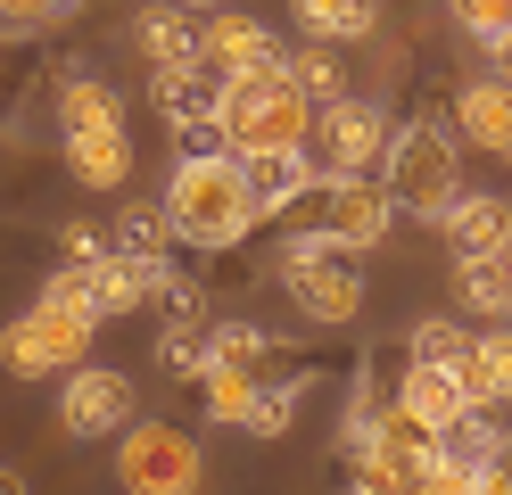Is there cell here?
I'll return each mask as SVG.
<instances>
[{
  "instance_id": "obj_34",
  "label": "cell",
  "mask_w": 512,
  "mask_h": 495,
  "mask_svg": "<svg viewBox=\"0 0 512 495\" xmlns=\"http://www.w3.org/2000/svg\"><path fill=\"white\" fill-rule=\"evenodd\" d=\"M0 495H25V471H9V462H0Z\"/></svg>"
},
{
  "instance_id": "obj_14",
  "label": "cell",
  "mask_w": 512,
  "mask_h": 495,
  "mask_svg": "<svg viewBox=\"0 0 512 495\" xmlns=\"http://www.w3.org/2000/svg\"><path fill=\"white\" fill-rule=\"evenodd\" d=\"M58 149H67V174H75L83 190H124V182H133V132H124V124L58 132Z\"/></svg>"
},
{
  "instance_id": "obj_15",
  "label": "cell",
  "mask_w": 512,
  "mask_h": 495,
  "mask_svg": "<svg viewBox=\"0 0 512 495\" xmlns=\"http://www.w3.org/2000/svg\"><path fill=\"white\" fill-rule=\"evenodd\" d=\"M438 231H446V248H455V256H504V248H512V198H496V190H463L455 215H446Z\"/></svg>"
},
{
  "instance_id": "obj_16",
  "label": "cell",
  "mask_w": 512,
  "mask_h": 495,
  "mask_svg": "<svg viewBox=\"0 0 512 495\" xmlns=\"http://www.w3.org/2000/svg\"><path fill=\"white\" fill-rule=\"evenodd\" d=\"M455 372H463V388H471V405H479V413L512 405V322L471 330V355L455 363Z\"/></svg>"
},
{
  "instance_id": "obj_2",
  "label": "cell",
  "mask_w": 512,
  "mask_h": 495,
  "mask_svg": "<svg viewBox=\"0 0 512 495\" xmlns=\"http://www.w3.org/2000/svg\"><path fill=\"white\" fill-rule=\"evenodd\" d=\"M215 124H223V149L256 157V149H306L314 141V99L281 75H232L215 83Z\"/></svg>"
},
{
  "instance_id": "obj_9",
  "label": "cell",
  "mask_w": 512,
  "mask_h": 495,
  "mask_svg": "<svg viewBox=\"0 0 512 495\" xmlns=\"http://www.w3.org/2000/svg\"><path fill=\"white\" fill-rule=\"evenodd\" d=\"M58 429L67 438H124L133 429V380L116 363H75L58 380Z\"/></svg>"
},
{
  "instance_id": "obj_10",
  "label": "cell",
  "mask_w": 512,
  "mask_h": 495,
  "mask_svg": "<svg viewBox=\"0 0 512 495\" xmlns=\"http://www.w3.org/2000/svg\"><path fill=\"white\" fill-rule=\"evenodd\" d=\"M281 50H290V42H281L265 17H248V9H215V17L199 25V58H207L215 83H232V75H273Z\"/></svg>"
},
{
  "instance_id": "obj_13",
  "label": "cell",
  "mask_w": 512,
  "mask_h": 495,
  "mask_svg": "<svg viewBox=\"0 0 512 495\" xmlns=\"http://www.w3.org/2000/svg\"><path fill=\"white\" fill-rule=\"evenodd\" d=\"M397 405L430 429V438H446L463 413H479L471 405V388H463V372H438V363H405V380H397Z\"/></svg>"
},
{
  "instance_id": "obj_22",
  "label": "cell",
  "mask_w": 512,
  "mask_h": 495,
  "mask_svg": "<svg viewBox=\"0 0 512 495\" xmlns=\"http://www.w3.org/2000/svg\"><path fill=\"white\" fill-rule=\"evenodd\" d=\"M157 372H166V380H207V314H166V330H157Z\"/></svg>"
},
{
  "instance_id": "obj_4",
  "label": "cell",
  "mask_w": 512,
  "mask_h": 495,
  "mask_svg": "<svg viewBox=\"0 0 512 495\" xmlns=\"http://www.w3.org/2000/svg\"><path fill=\"white\" fill-rule=\"evenodd\" d=\"M273 273H281V289H290V306L306 322H323V330H339V322L364 314V248L331 240V231H298V240H281Z\"/></svg>"
},
{
  "instance_id": "obj_20",
  "label": "cell",
  "mask_w": 512,
  "mask_h": 495,
  "mask_svg": "<svg viewBox=\"0 0 512 495\" xmlns=\"http://www.w3.org/2000/svg\"><path fill=\"white\" fill-rule=\"evenodd\" d=\"M281 355L273 330H256V322H207V372H265V363Z\"/></svg>"
},
{
  "instance_id": "obj_21",
  "label": "cell",
  "mask_w": 512,
  "mask_h": 495,
  "mask_svg": "<svg viewBox=\"0 0 512 495\" xmlns=\"http://www.w3.org/2000/svg\"><path fill=\"white\" fill-rule=\"evenodd\" d=\"M455 297L471 314H504L512 322V248L504 256H455Z\"/></svg>"
},
{
  "instance_id": "obj_1",
  "label": "cell",
  "mask_w": 512,
  "mask_h": 495,
  "mask_svg": "<svg viewBox=\"0 0 512 495\" xmlns=\"http://www.w3.org/2000/svg\"><path fill=\"white\" fill-rule=\"evenodd\" d=\"M157 207H166L174 240L207 248V256L240 248L248 231H256V198H248V174H240V157H232V149H207V157H174L166 190H157Z\"/></svg>"
},
{
  "instance_id": "obj_31",
  "label": "cell",
  "mask_w": 512,
  "mask_h": 495,
  "mask_svg": "<svg viewBox=\"0 0 512 495\" xmlns=\"http://www.w3.org/2000/svg\"><path fill=\"white\" fill-rule=\"evenodd\" d=\"M83 0H0V17L9 25H50V17H75Z\"/></svg>"
},
{
  "instance_id": "obj_27",
  "label": "cell",
  "mask_w": 512,
  "mask_h": 495,
  "mask_svg": "<svg viewBox=\"0 0 512 495\" xmlns=\"http://www.w3.org/2000/svg\"><path fill=\"white\" fill-rule=\"evenodd\" d=\"M471 355V330L455 314H422L405 330V363H438V372H455V363Z\"/></svg>"
},
{
  "instance_id": "obj_25",
  "label": "cell",
  "mask_w": 512,
  "mask_h": 495,
  "mask_svg": "<svg viewBox=\"0 0 512 495\" xmlns=\"http://www.w3.org/2000/svg\"><path fill=\"white\" fill-rule=\"evenodd\" d=\"M306 405V372H265L256 380V405H248V438H281Z\"/></svg>"
},
{
  "instance_id": "obj_17",
  "label": "cell",
  "mask_w": 512,
  "mask_h": 495,
  "mask_svg": "<svg viewBox=\"0 0 512 495\" xmlns=\"http://www.w3.org/2000/svg\"><path fill=\"white\" fill-rule=\"evenodd\" d=\"M133 42L149 50V66H207L199 58V25H190L182 0H149V9L133 17Z\"/></svg>"
},
{
  "instance_id": "obj_7",
  "label": "cell",
  "mask_w": 512,
  "mask_h": 495,
  "mask_svg": "<svg viewBox=\"0 0 512 495\" xmlns=\"http://www.w3.org/2000/svg\"><path fill=\"white\" fill-rule=\"evenodd\" d=\"M389 141H397V124H389V108L380 99H364V91H347V99H331V108H314V165L323 174H372L380 157H389Z\"/></svg>"
},
{
  "instance_id": "obj_26",
  "label": "cell",
  "mask_w": 512,
  "mask_h": 495,
  "mask_svg": "<svg viewBox=\"0 0 512 495\" xmlns=\"http://www.w3.org/2000/svg\"><path fill=\"white\" fill-rule=\"evenodd\" d=\"M446 454H455L463 462V471H496V462L512 454V438H504V421L496 413H463L455 429H446V438H438Z\"/></svg>"
},
{
  "instance_id": "obj_8",
  "label": "cell",
  "mask_w": 512,
  "mask_h": 495,
  "mask_svg": "<svg viewBox=\"0 0 512 495\" xmlns=\"http://www.w3.org/2000/svg\"><path fill=\"white\" fill-rule=\"evenodd\" d=\"M306 207L323 215V231L347 240V248H380V240H389V223H397L389 182H372V174H323V182L306 190Z\"/></svg>"
},
{
  "instance_id": "obj_28",
  "label": "cell",
  "mask_w": 512,
  "mask_h": 495,
  "mask_svg": "<svg viewBox=\"0 0 512 495\" xmlns=\"http://www.w3.org/2000/svg\"><path fill=\"white\" fill-rule=\"evenodd\" d=\"M256 380H265V372H207V380H199V396H207V421H223V429H248Z\"/></svg>"
},
{
  "instance_id": "obj_19",
  "label": "cell",
  "mask_w": 512,
  "mask_h": 495,
  "mask_svg": "<svg viewBox=\"0 0 512 495\" xmlns=\"http://www.w3.org/2000/svg\"><path fill=\"white\" fill-rule=\"evenodd\" d=\"M100 124H124L116 83H100V75H83V66H67V75H58V132H100Z\"/></svg>"
},
{
  "instance_id": "obj_18",
  "label": "cell",
  "mask_w": 512,
  "mask_h": 495,
  "mask_svg": "<svg viewBox=\"0 0 512 495\" xmlns=\"http://www.w3.org/2000/svg\"><path fill=\"white\" fill-rule=\"evenodd\" d=\"M290 17L306 42H372L380 33V0H290Z\"/></svg>"
},
{
  "instance_id": "obj_11",
  "label": "cell",
  "mask_w": 512,
  "mask_h": 495,
  "mask_svg": "<svg viewBox=\"0 0 512 495\" xmlns=\"http://www.w3.org/2000/svg\"><path fill=\"white\" fill-rule=\"evenodd\" d=\"M240 174H248V198H256V223H273V215L306 207L323 165H314V149H256V157H240Z\"/></svg>"
},
{
  "instance_id": "obj_35",
  "label": "cell",
  "mask_w": 512,
  "mask_h": 495,
  "mask_svg": "<svg viewBox=\"0 0 512 495\" xmlns=\"http://www.w3.org/2000/svg\"><path fill=\"white\" fill-rule=\"evenodd\" d=\"M182 9H215V0H182Z\"/></svg>"
},
{
  "instance_id": "obj_23",
  "label": "cell",
  "mask_w": 512,
  "mask_h": 495,
  "mask_svg": "<svg viewBox=\"0 0 512 495\" xmlns=\"http://www.w3.org/2000/svg\"><path fill=\"white\" fill-rule=\"evenodd\" d=\"M281 75H290L314 108H331V99H347V66H339V50L331 42H290L281 50Z\"/></svg>"
},
{
  "instance_id": "obj_24",
  "label": "cell",
  "mask_w": 512,
  "mask_h": 495,
  "mask_svg": "<svg viewBox=\"0 0 512 495\" xmlns=\"http://www.w3.org/2000/svg\"><path fill=\"white\" fill-rule=\"evenodd\" d=\"M108 240H116L124 256H174V223H166L157 198H124L116 223H108Z\"/></svg>"
},
{
  "instance_id": "obj_6",
  "label": "cell",
  "mask_w": 512,
  "mask_h": 495,
  "mask_svg": "<svg viewBox=\"0 0 512 495\" xmlns=\"http://www.w3.org/2000/svg\"><path fill=\"white\" fill-rule=\"evenodd\" d=\"M199 479H207V462L190 446V429H174V421L124 429V446H116V487L124 495H199Z\"/></svg>"
},
{
  "instance_id": "obj_5",
  "label": "cell",
  "mask_w": 512,
  "mask_h": 495,
  "mask_svg": "<svg viewBox=\"0 0 512 495\" xmlns=\"http://www.w3.org/2000/svg\"><path fill=\"white\" fill-rule=\"evenodd\" d=\"M91 339H100V314L34 297V306L0 330V363H9V372H25V380H67L75 363L91 355Z\"/></svg>"
},
{
  "instance_id": "obj_12",
  "label": "cell",
  "mask_w": 512,
  "mask_h": 495,
  "mask_svg": "<svg viewBox=\"0 0 512 495\" xmlns=\"http://www.w3.org/2000/svg\"><path fill=\"white\" fill-rule=\"evenodd\" d=\"M455 132H463L471 149H488V157H504V165H512V83L471 75V83L455 91Z\"/></svg>"
},
{
  "instance_id": "obj_29",
  "label": "cell",
  "mask_w": 512,
  "mask_h": 495,
  "mask_svg": "<svg viewBox=\"0 0 512 495\" xmlns=\"http://www.w3.org/2000/svg\"><path fill=\"white\" fill-rule=\"evenodd\" d=\"M100 256H116L108 223H91V215H67V223H58V264H100Z\"/></svg>"
},
{
  "instance_id": "obj_30",
  "label": "cell",
  "mask_w": 512,
  "mask_h": 495,
  "mask_svg": "<svg viewBox=\"0 0 512 495\" xmlns=\"http://www.w3.org/2000/svg\"><path fill=\"white\" fill-rule=\"evenodd\" d=\"M446 17H455L463 33H479V42H488V33H504V25H512V0H446Z\"/></svg>"
},
{
  "instance_id": "obj_33",
  "label": "cell",
  "mask_w": 512,
  "mask_h": 495,
  "mask_svg": "<svg viewBox=\"0 0 512 495\" xmlns=\"http://www.w3.org/2000/svg\"><path fill=\"white\" fill-rule=\"evenodd\" d=\"M471 495H512V454L496 462V471H479V487H471Z\"/></svg>"
},
{
  "instance_id": "obj_3",
  "label": "cell",
  "mask_w": 512,
  "mask_h": 495,
  "mask_svg": "<svg viewBox=\"0 0 512 495\" xmlns=\"http://www.w3.org/2000/svg\"><path fill=\"white\" fill-rule=\"evenodd\" d=\"M389 198H397V215H422V223H446L455 215V198H463V132H446L438 116H405L397 124V141H389Z\"/></svg>"
},
{
  "instance_id": "obj_32",
  "label": "cell",
  "mask_w": 512,
  "mask_h": 495,
  "mask_svg": "<svg viewBox=\"0 0 512 495\" xmlns=\"http://www.w3.org/2000/svg\"><path fill=\"white\" fill-rule=\"evenodd\" d=\"M479 50H488V75H496V83H512V25H504V33H488Z\"/></svg>"
}]
</instances>
